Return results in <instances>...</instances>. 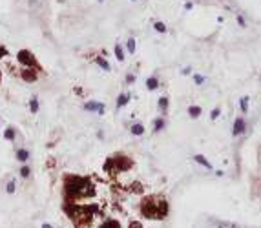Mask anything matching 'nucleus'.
Here are the masks:
<instances>
[{
    "instance_id": "nucleus-1",
    "label": "nucleus",
    "mask_w": 261,
    "mask_h": 228,
    "mask_svg": "<svg viewBox=\"0 0 261 228\" xmlns=\"http://www.w3.org/2000/svg\"><path fill=\"white\" fill-rule=\"evenodd\" d=\"M93 195V184L84 177L68 175L64 183V197L70 203H77V199Z\"/></svg>"
},
{
    "instance_id": "nucleus-2",
    "label": "nucleus",
    "mask_w": 261,
    "mask_h": 228,
    "mask_svg": "<svg viewBox=\"0 0 261 228\" xmlns=\"http://www.w3.org/2000/svg\"><path fill=\"white\" fill-rule=\"evenodd\" d=\"M141 212L148 219H163V217H166V214H168V205H166V201L159 195L146 197L141 203Z\"/></svg>"
},
{
    "instance_id": "nucleus-3",
    "label": "nucleus",
    "mask_w": 261,
    "mask_h": 228,
    "mask_svg": "<svg viewBox=\"0 0 261 228\" xmlns=\"http://www.w3.org/2000/svg\"><path fill=\"white\" fill-rule=\"evenodd\" d=\"M17 59H18V62L26 64L28 68H31V66H35V64H37V60H35V57H33L31 53L28 51V49H22V51H18V55H17Z\"/></svg>"
},
{
    "instance_id": "nucleus-4",
    "label": "nucleus",
    "mask_w": 261,
    "mask_h": 228,
    "mask_svg": "<svg viewBox=\"0 0 261 228\" xmlns=\"http://www.w3.org/2000/svg\"><path fill=\"white\" fill-rule=\"evenodd\" d=\"M20 77L26 80V82H35L37 80V71L33 68H24L20 71Z\"/></svg>"
},
{
    "instance_id": "nucleus-5",
    "label": "nucleus",
    "mask_w": 261,
    "mask_h": 228,
    "mask_svg": "<svg viewBox=\"0 0 261 228\" xmlns=\"http://www.w3.org/2000/svg\"><path fill=\"white\" fill-rule=\"evenodd\" d=\"M84 110H88V111H99V113H104V104H102V102H86V104H84Z\"/></svg>"
},
{
    "instance_id": "nucleus-6",
    "label": "nucleus",
    "mask_w": 261,
    "mask_h": 228,
    "mask_svg": "<svg viewBox=\"0 0 261 228\" xmlns=\"http://www.w3.org/2000/svg\"><path fill=\"white\" fill-rule=\"evenodd\" d=\"M243 130H245V122H243L241 119H238V121H236V124H234V133L239 135V133H243Z\"/></svg>"
},
{
    "instance_id": "nucleus-7",
    "label": "nucleus",
    "mask_w": 261,
    "mask_h": 228,
    "mask_svg": "<svg viewBox=\"0 0 261 228\" xmlns=\"http://www.w3.org/2000/svg\"><path fill=\"white\" fill-rule=\"evenodd\" d=\"M17 159L22 161V163H26V161L29 159V152H28V150H18V152H17Z\"/></svg>"
},
{
    "instance_id": "nucleus-8",
    "label": "nucleus",
    "mask_w": 261,
    "mask_h": 228,
    "mask_svg": "<svg viewBox=\"0 0 261 228\" xmlns=\"http://www.w3.org/2000/svg\"><path fill=\"white\" fill-rule=\"evenodd\" d=\"M146 86H148V90H155L157 86H159V80H157L155 77H150L146 80Z\"/></svg>"
},
{
    "instance_id": "nucleus-9",
    "label": "nucleus",
    "mask_w": 261,
    "mask_h": 228,
    "mask_svg": "<svg viewBox=\"0 0 261 228\" xmlns=\"http://www.w3.org/2000/svg\"><path fill=\"white\" fill-rule=\"evenodd\" d=\"M128 101H130V95H119V99H117V106L121 108V106H124V104H128Z\"/></svg>"
},
{
    "instance_id": "nucleus-10",
    "label": "nucleus",
    "mask_w": 261,
    "mask_h": 228,
    "mask_svg": "<svg viewBox=\"0 0 261 228\" xmlns=\"http://www.w3.org/2000/svg\"><path fill=\"white\" fill-rule=\"evenodd\" d=\"M99 228H121V225L117 223V221H113V219H110V221H106L102 226H99Z\"/></svg>"
},
{
    "instance_id": "nucleus-11",
    "label": "nucleus",
    "mask_w": 261,
    "mask_h": 228,
    "mask_svg": "<svg viewBox=\"0 0 261 228\" xmlns=\"http://www.w3.org/2000/svg\"><path fill=\"white\" fill-rule=\"evenodd\" d=\"M132 133L133 135H143L144 133V128H143L141 124H133L132 126Z\"/></svg>"
},
{
    "instance_id": "nucleus-12",
    "label": "nucleus",
    "mask_w": 261,
    "mask_h": 228,
    "mask_svg": "<svg viewBox=\"0 0 261 228\" xmlns=\"http://www.w3.org/2000/svg\"><path fill=\"white\" fill-rule=\"evenodd\" d=\"M115 57H117L121 62L124 60V53H123V48H121V46H115Z\"/></svg>"
},
{
    "instance_id": "nucleus-13",
    "label": "nucleus",
    "mask_w": 261,
    "mask_h": 228,
    "mask_svg": "<svg viewBox=\"0 0 261 228\" xmlns=\"http://www.w3.org/2000/svg\"><path fill=\"white\" fill-rule=\"evenodd\" d=\"M95 62L99 64V66H101V68H102V70H106V71H108V70H110V64H108V60H104V59H101V57H99V59H97V60H95Z\"/></svg>"
},
{
    "instance_id": "nucleus-14",
    "label": "nucleus",
    "mask_w": 261,
    "mask_h": 228,
    "mask_svg": "<svg viewBox=\"0 0 261 228\" xmlns=\"http://www.w3.org/2000/svg\"><path fill=\"white\" fill-rule=\"evenodd\" d=\"M20 175L24 177V179H28V177L31 175V170H29V166H22V168H20Z\"/></svg>"
},
{
    "instance_id": "nucleus-15",
    "label": "nucleus",
    "mask_w": 261,
    "mask_h": 228,
    "mask_svg": "<svg viewBox=\"0 0 261 228\" xmlns=\"http://www.w3.org/2000/svg\"><path fill=\"white\" fill-rule=\"evenodd\" d=\"M29 108H31V111L35 113V111H39V101H37V97H33L31 102H29Z\"/></svg>"
},
{
    "instance_id": "nucleus-16",
    "label": "nucleus",
    "mask_w": 261,
    "mask_h": 228,
    "mask_svg": "<svg viewBox=\"0 0 261 228\" xmlns=\"http://www.w3.org/2000/svg\"><path fill=\"white\" fill-rule=\"evenodd\" d=\"M4 137H6L8 141H13V139H15V130H13V128H8L6 133H4Z\"/></svg>"
},
{
    "instance_id": "nucleus-17",
    "label": "nucleus",
    "mask_w": 261,
    "mask_h": 228,
    "mask_svg": "<svg viewBox=\"0 0 261 228\" xmlns=\"http://www.w3.org/2000/svg\"><path fill=\"white\" fill-rule=\"evenodd\" d=\"M154 28H155L159 33H166V26H164L163 22H155V24H154Z\"/></svg>"
},
{
    "instance_id": "nucleus-18",
    "label": "nucleus",
    "mask_w": 261,
    "mask_h": 228,
    "mask_svg": "<svg viewBox=\"0 0 261 228\" xmlns=\"http://www.w3.org/2000/svg\"><path fill=\"white\" fill-rule=\"evenodd\" d=\"M196 161H197V163H201V164H203V166H206V168H210V163H208V161H206V159H205V157H203V155H196Z\"/></svg>"
},
{
    "instance_id": "nucleus-19",
    "label": "nucleus",
    "mask_w": 261,
    "mask_h": 228,
    "mask_svg": "<svg viewBox=\"0 0 261 228\" xmlns=\"http://www.w3.org/2000/svg\"><path fill=\"white\" fill-rule=\"evenodd\" d=\"M6 192H8V194H15V181H9V183H8Z\"/></svg>"
},
{
    "instance_id": "nucleus-20",
    "label": "nucleus",
    "mask_w": 261,
    "mask_h": 228,
    "mask_svg": "<svg viewBox=\"0 0 261 228\" xmlns=\"http://www.w3.org/2000/svg\"><path fill=\"white\" fill-rule=\"evenodd\" d=\"M128 49L132 53L135 51V40H133V39H128Z\"/></svg>"
},
{
    "instance_id": "nucleus-21",
    "label": "nucleus",
    "mask_w": 261,
    "mask_h": 228,
    "mask_svg": "<svg viewBox=\"0 0 261 228\" xmlns=\"http://www.w3.org/2000/svg\"><path fill=\"white\" fill-rule=\"evenodd\" d=\"M199 113H201V108H194V106L190 108V115H192V117H197Z\"/></svg>"
},
{
    "instance_id": "nucleus-22",
    "label": "nucleus",
    "mask_w": 261,
    "mask_h": 228,
    "mask_svg": "<svg viewBox=\"0 0 261 228\" xmlns=\"http://www.w3.org/2000/svg\"><path fill=\"white\" fill-rule=\"evenodd\" d=\"M166 106H168V99H161L159 101V108L161 110H166Z\"/></svg>"
},
{
    "instance_id": "nucleus-23",
    "label": "nucleus",
    "mask_w": 261,
    "mask_h": 228,
    "mask_svg": "<svg viewBox=\"0 0 261 228\" xmlns=\"http://www.w3.org/2000/svg\"><path fill=\"white\" fill-rule=\"evenodd\" d=\"M163 124H164V121H163V119H157V122H155V132H159V130L163 128Z\"/></svg>"
},
{
    "instance_id": "nucleus-24",
    "label": "nucleus",
    "mask_w": 261,
    "mask_h": 228,
    "mask_svg": "<svg viewBox=\"0 0 261 228\" xmlns=\"http://www.w3.org/2000/svg\"><path fill=\"white\" fill-rule=\"evenodd\" d=\"M247 102H248V99H247V97H245V99H243V101H241V108H243V110H247Z\"/></svg>"
},
{
    "instance_id": "nucleus-25",
    "label": "nucleus",
    "mask_w": 261,
    "mask_h": 228,
    "mask_svg": "<svg viewBox=\"0 0 261 228\" xmlns=\"http://www.w3.org/2000/svg\"><path fill=\"white\" fill-rule=\"evenodd\" d=\"M196 82H197V84L203 82V75H196Z\"/></svg>"
},
{
    "instance_id": "nucleus-26",
    "label": "nucleus",
    "mask_w": 261,
    "mask_h": 228,
    "mask_svg": "<svg viewBox=\"0 0 261 228\" xmlns=\"http://www.w3.org/2000/svg\"><path fill=\"white\" fill-rule=\"evenodd\" d=\"M130 228H141V223H132V225H130Z\"/></svg>"
},
{
    "instance_id": "nucleus-27",
    "label": "nucleus",
    "mask_w": 261,
    "mask_h": 228,
    "mask_svg": "<svg viewBox=\"0 0 261 228\" xmlns=\"http://www.w3.org/2000/svg\"><path fill=\"white\" fill-rule=\"evenodd\" d=\"M126 82L130 84V82H133V75H128V79H126Z\"/></svg>"
},
{
    "instance_id": "nucleus-28",
    "label": "nucleus",
    "mask_w": 261,
    "mask_h": 228,
    "mask_svg": "<svg viewBox=\"0 0 261 228\" xmlns=\"http://www.w3.org/2000/svg\"><path fill=\"white\" fill-rule=\"evenodd\" d=\"M42 228H51V225H44Z\"/></svg>"
},
{
    "instance_id": "nucleus-29",
    "label": "nucleus",
    "mask_w": 261,
    "mask_h": 228,
    "mask_svg": "<svg viewBox=\"0 0 261 228\" xmlns=\"http://www.w3.org/2000/svg\"><path fill=\"white\" fill-rule=\"evenodd\" d=\"M59 2H64V0H59Z\"/></svg>"
}]
</instances>
